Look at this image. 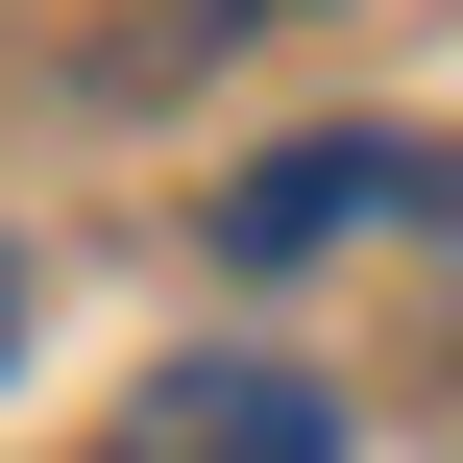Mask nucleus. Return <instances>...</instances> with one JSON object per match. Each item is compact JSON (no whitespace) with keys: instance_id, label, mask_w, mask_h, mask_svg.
I'll return each instance as SVG.
<instances>
[{"instance_id":"nucleus-2","label":"nucleus","mask_w":463,"mask_h":463,"mask_svg":"<svg viewBox=\"0 0 463 463\" xmlns=\"http://www.w3.org/2000/svg\"><path fill=\"white\" fill-rule=\"evenodd\" d=\"M122 463H342V391L317 366H171L122 415Z\"/></svg>"},{"instance_id":"nucleus-1","label":"nucleus","mask_w":463,"mask_h":463,"mask_svg":"<svg viewBox=\"0 0 463 463\" xmlns=\"http://www.w3.org/2000/svg\"><path fill=\"white\" fill-rule=\"evenodd\" d=\"M439 195H463V171L415 146V122H317V146H269V171L220 195V269H317V244H366V220L415 244Z\"/></svg>"},{"instance_id":"nucleus-3","label":"nucleus","mask_w":463,"mask_h":463,"mask_svg":"<svg viewBox=\"0 0 463 463\" xmlns=\"http://www.w3.org/2000/svg\"><path fill=\"white\" fill-rule=\"evenodd\" d=\"M0 317H24V269H0Z\"/></svg>"},{"instance_id":"nucleus-4","label":"nucleus","mask_w":463,"mask_h":463,"mask_svg":"<svg viewBox=\"0 0 463 463\" xmlns=\"http://www.w3.org/2000/svg\"><path fill=\"white\" fill-rule=\"evenodd\" d=\"M195 24H244V0H195Z\"/></svg>"}]
</instances>
